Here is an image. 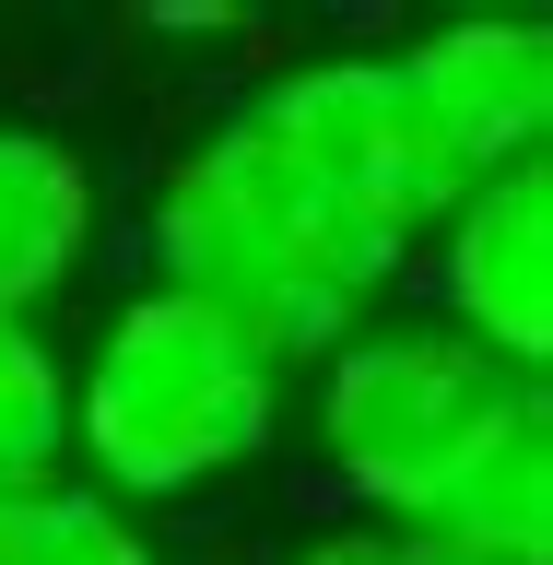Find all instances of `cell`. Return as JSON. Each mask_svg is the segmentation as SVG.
<instances>
[{
  "instance_id": "cell-1",
  "label": "cell",
  "mask_w": 553,
  "mask_h": 565,
  "mask_svg": "<svg viewBox=\"0 0 553 565\" xmlns=\"http://www.w3.org/2000/svg\"><path fill=\"white\" fill-rule=\"evenodd\" d=\"M141 236H153V282L212 307L224 330H247L283 377L318 365V353H342L377 318V295L401 282V247L318 201L307 177L247 130V106H224L153 177V224Z\"/></svg>"
},
{
  "instance_id": "cell-2",
  "label": "cell",
  "mask_w": 553,
  "mask_h": 565,
  "mask_svg": "<svg viewBox=\"0 0 553 565\" xmlns=\"http://www.w3.org/2000/svg\"><path fill=\"white\" fill-rule=\"evenodd\" d=\"M272 436H283V365L166 282L118 295L71 365V459L130 519L212 494L224 471L272 459Z\"/></svg>"
},
{
  "instance_id": "cell-3",
  "label": "cell",
  "mask_w": 553,
  "mask_h": 565,
  "mask_svg": "<svg viewBox=\"0 0 553 565\" xmlns=\"http://www.w3.org/2000/svg\"><path fill=\"white\" fill-rule=\"evenodd\" d=\"M507 388L519 377L483 365L471 342H448L436 318H365L342 353H318V401H307L318 471L377 530H413L436 507V483L471 459V436L494 424Z\"/></svg>"
},
{
  "instance_id": "cell-4",
  "label": "cell",
  "mask_w": 553,
  "mask_h": 565,
  "mask_svg": "<svg viewBox=\"0 0 553 565\" xmlns=\"http://www.w3.org/2000/svg\"><path fill=\"white\" fill-rule=\"evenodd\" d=\"M247 130L307 177L330 212H353L365 236H389L413 259L436 236V212L459 201V166L436 153V130L413 118L389 47H307L247 95Z\"/></svg>"
},
{
  "instance_id": "cell-5",
  "label": "cell",
  "mask_w": 553,
  "mask_h": 565,
  "mask_svg": "<svg viewBox=\"0 0 553 565\" xmlns=\"http://www.w3.org/2000/svg\"><path fill=\"white\" fill-rule=\"evenodd\" d=\"M424 282H436L448 342H471L507 377H542L553 365V166L471 177L424 236Z\"/></svg>"
},
{
  "instance_id": "cell-6",
  "label": "cell",
  "mask_w": 553,
  "mask_h": 565,
  "mask_svg": "<svg viewBox=\"0 0 553 565\" xmlns=\"http://www.w3.org/2000/svg\"><path fill=\"white\" fill-rule=\"evenodd\" d=\"M413 118L436 130V153L471 177H507V166H542V130H553V35L542 12H459V24H424L413 47H389Z\"/></svg>"
},
{
  "instance_id": "cell-7",
  "label": "cell",
  "mask_w": 553,
  "mask_h": 565,
  "mask_svg": "<svg viewBox=\"0 0 553 565\" xmlns=\"http://www.w3.org/2000/svg\"><path fill=\"white\" fill-rule=\"evenodd\" d=\"M424 542H448L459 565H553V401L542 377H519L494 401V424L471 436L436 507H424Z\"/></svg>"
},
{
  "instance_id": "cell-8",
  "label": "cell",
  "mask_w": 553,
  "mask_h": 565,
  "mask_svg": "<svg viewBox=\"0 0 553 565\" xmlns=\"http://www.w3.org/2000/svg\"><path fill=\"white\" fill-rule=\"evenodd\" d=\"M95 247V166L47 130H0V318H35Z\"/></svg>"
},
{
  "instance_id": "cell-9",
  "label": "cell",
  "mask_w": 553,
  "mask_h": 565,
  "mask_svg": "<svg viewBox=\"0 0 553 565\" xmlns=\"http://www.w3.org/2000/svg\"><path fill=\"white\" fill-rule=\"evenodd\" d=\"M0 565H166V554L118 494H95L83 471H47V483H0Z\"/></svg>"
},
{
  "instance_id": "cell-10",
  "label": "cell",
  "mask_w": 553,
  "mask_h": 565,
  "mask_svg": "<svg viewBox=\"0 0 553 565\" xmlns=\"http://www.w3.org/2000/svg\"><path fill=\"white\" fill-rule=\"evenodd\" d=\"M71 471V353L35 318H0V483Z\"/></svg>"
},
{
  "instance_id": "cell-11",
  "label": "cell",
  "mask_w": 553,
  "mask_h": 565,
  "mask_svg": "<svg viewBox=\"0 0 553 565\" xmlns=\"http://www.w3.org/2000/svg\"><path fill=\"white\" fill-rule=\"evenodd\" d=\"M283 565H459L448 542H424V530H377V519H342V530H307Z\"/></svg>"
}]
</instances>
